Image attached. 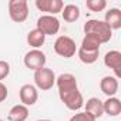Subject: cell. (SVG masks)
<instances>
[{"label":"cell","instance_id":"cell-1","mask_svg":"<svg viewBox=\"0 0 121 121\" xmlns=\"http://www.w3.org/2000/svg\"><path fill=\"white\" fill-rule=\"evenodd\" d=\"M84 34H93L95 36L100 43H108L112 37V30L104 23V20H97V19H91V20H87L84 23Z\"/></svg>","mask_w":121,"mask_h":121},{"label":"cell","instance_id":"cell-2","mask_svg":"<svg viewBox=\"0 0 121 121\" xmlns=\"http://www.w3.org/2000/svg\"><path fill=\"white\" fill-rule=\"evenodd\" d=\"M34 84L37 90L47 91L51 90L53 86H56V74L51 69L43 67L37 71H34Z\"/></svg>","mask_w":121,"mask_h":121},{"label":"cell","instance_id":"cell-3","mask_svg":"<svg viewBox=\"0 0 121 121\" xmlns=\"http://www.w3.org/2000/svg\"><path fill=\"white\" fill-rule=\"evenodd\" d=\"M54 51L60 57L70 58L77 53L76 41L69 36H58L56 39V41H54Z\"/></svg>","mask_w":121,"mask_h":121},{"label":"cell","instance_id":"cell-4","mask_svg":"<svg viewBox=\"0 0 121 121\" xmlns=\"http://www.w3.org/2000/svg\"><path fill=\"white\" fill-rule=\"evenodd\" d=\"M9 16L14 23H23L29 17V3L26 0H10Z\"/></svg>","mask_w":121,"mask_h":121},{"label":"cell","instance_id":"cell-5","mask_svg":"<svg viewBox=\"0 0 121 121\" xmlns=\"http://www.w3.org/2000/svg\"><path fill=\"white\" fill-rule=\"evenodd\" d=\"M23 63H24V66L29 70L37 71V70L46 67L47 57H46V54L40 48H33V50H30V51L26 53V56L23 58Z\"/></svg>","mask_w":121,"mask_h":121},{"label":"cell","instance_id":"cell-6","mask_svg":"<svg viewBox=\"0 0 121 121\" xmlns=\"http://www.w3.org/2000/svg\"><path fill=\"white\" fill-rule=\"evenodd\" d=\"M58 97L61 100V103L71 111H77L84 105V98H83V94L80 93L78 88L58 93Z\"/></svg>","mask_w":121,"mask_h":121},{"label":"cell","instance_id":"cell-7","mask_svg":"<svg viewBox=\"0 0 121 121\" xmlns=\"http://www.w3.org/2000/svg\"><path fill=\"white\" fill-rule=\"evenodd\" d=\"M37 30H40L44 36H54L60 30V20L56 16L43 14L37 19Z\"/></svg>","mask_w":121,"mask_h":121},{"label":"cell","instance_id":"cell-8","mask_svg":"<svg viewBox=\"0 0 121 121\" xmlns=\"http://www.w3.org/2000/svg\"><path fill=\"white\" fill-rule=\"evenodd\" d=\"M19 97H20V101H22L23 105L31 107L39 100V91H37L36 86H33V84H23L20 87Z\"/></svg>","mask_w":121,"mask_h":121},{"label":"cell","instance_id":"cell-9","mask_svg":"<svg viewBox=\"0 0 121 121\" xmlns=\"http://www.w3.org/2000/svg\"><path fill=\"white\" fill-rule=\"evenodd\" d=\"M36 7L48 16H56L61 13L64 3L63 0H36Z\"/></svg>","mask_w":121,"mask_h":121},{"label":"cell","instance_id":"cell-10","mask_svg":"<svg viewBox=\"0 0 121 121\" xmlns=\"http://www.w3.org/2000/svg\"><path fill=\"white\" fill-rule=\"evenodd\" d=\"M104 66L114 71V77H121V53L118 50H110L104 56Z\"/></svg>","mask_w":121,"mask_h":121},{"label":"cell","instance_id":"cell-11","mask_svg":"<svg viewBox=\"0 0 121 121\" xmlns=\"http://www.w3.org/2000/svg\"><path fill=\"white\" fill-rule=\"evenodd\" d=\"M56 86H57V88H58V93L70 91V90L78 88L77 78H76V76H73L71 73H61L58 77H56Z\"/></svg>","mask_w":121,"mask_h":121},{"label":"cell","instance_id":"cell-12","mask_svg":"<svg viewBox=\"0 0 121 121\" xmlns=\"http://www.w3.org/2000/svg\"><path fill=\"white\" fill-rule=\"evenodd\" d=\"M100 90L107 97H115L118 93V78L114 76H104L100 81Z\"/></svg>","mask_w":121,"mask_h":121},{"label":"cell","instance_id":"cell-13","mask_svg":"<svg viewBox=\"0 0 121 121\" xmlns=\"http://www.w3.org/2000/svg\"><path fill=\"white\" fill-rule=\"evenodd\" d=\"M84 107H86V112L91 114L95 120L104 115L103 101H101L100 98H97V97H91V98H88V100L84 103Z\"/></svg>","mask_w":121,"mask_h":121},{"label":"cell","instance_id":"cell-14","mask_svg":"<svg viewBox=\"0 0 121 121\" xmlns=\"http://www.w3.org/2000/svg\"><path fill=\"white\" fill-rule=\"evenodd\" d=\"M104 23H105L111 30H118V29H121V10L117 9V7H112V9H110L108 12H105Z\"/></svg>","mask_w":121,"mask_h":121},{"label":"cell","instance_id":"cell-15","mask_svg":"<svg viewBox=\"0 0 121 121\" xmlns=\"http://www.w3.org/2000/svg\"><path fill=\"white\" fill-rule=\"evenodd\" d=\"M103 108L104 114L110 117H117L121 112V101L117 97H107V100L103 101Z\"/></svg>","mask_w":121,"mask_h":121},{"label":"cell","instance_id":"cell-16","mask_svg":"<svg viewBox=\"0 0 121 121\" xmlns=\"http://www.w3.org/2000/svg\"><path fill=\"white\" fill-rule=\"evenodd\" d=\"M27 118H29V107H26L23 104L13 105L7 114L9 121H26Z\"/></svg>","mask_w":121,"mask_h":121},{"label":"cell","instance_id":"cell-17","mask_svg":"<svg viewBox=\"0 0 121 121\" xmlns=\"http://www.w3.org/2000/svg\"><path fill=\"white\" fill-rule=\"evenodd\" d=\"M27 43H29V46L30 47H33V48H40L43 44H44V41H46V36L40 31V30H37V29H33V30H30L29 33H27Z\"/></svg>","mask_w":121,"mask_h":121},{"label":"cell","instance_id":"cell-18","mask_svg":"<svg viewBox=\"0 0 121 121\" xmlns=\"http://www.w3.org/2000/svg\"><path fill=\"white\" fill-rule=\"evenodd\" d=\"M61 14H63L64 22L74 23V22H77L80 19V9L76 4H66L63 7V10H61Z\"/></svg>","mask_w":121,"mask_h":121},{"label":"cell","instance_id":"cell-19","mask_svg":"<svg viewBox=\"0 0 121 121\" xmlns=\"http://www.w3.org/2000/svg\"><path fill=\"white\" fill-rule=\"evenodd\" d=\"M100 46H101V43H100V40L95 36H93V34H84L80 47L84 48V50H90V51H100Z\"/></svg>","mask_w":121,"mask_h":121},{"label":"cell","instance_id":"cell-20","mask_svg":"<svg viewBox=\"0 0 121 121\" xmlns=\"http://www.w3.org/2000/svg\"><path fill=\"white\" fill-rule=\"evenodd\" d=\"M98 54H100V51H90V50H84L81 47L77 50V56L80 58V61L84 64H94L98 60Z\"/></svg>","mask_w":121,"mask_h":121},{"label":"cell","instance_id":"cell-21","mask_svg":"<svg viewBox=\"0 0 121 121\" xmlns=\"http://www.w3.org/2000/svg\"><path fill=\"white\" fill-rule=\"evenodd\" d=\"M86 7L91 12H103L107 7V2L105 0H87Z\"/></svg>","mask_w":121,"mask_h":121},{"label":"cell","instance_id":"cell-22","mask_svg":"<svg viewBox=\"0 0 121 121\" xmlns=\"http://www.w3.org/2000/svg\"><path fill=\"white\" fill-rule=\"evenodd\" d=\"M69 121H95V118H94L91 114H88V112H86V111H81V112L74 114Z\"/></svg>","mask_w":121,"mask_h":121},{"label":"cell","instance_id":"cell-23","mask_svg":"<svg viewBox=\"0 0 121 121\" xmlns=\"http://www.w3.org/2000/svg\"><path fill=\"white\" fill-rule=\"evenodd\" d=\"M10 74V64L4 60H0V81L4 80Z\"/></svg>","mask_w":121,"mask_h":121},{"label":"cell","instance_id":"cell-24","mask_svg":"<svg viewBox=\"0 0 121 121\" xmlns=\"http://www.w3.org/2000/svg\"><path fill=\"white\" fill-rule=\"evenodd\" d=\"M7 94H9V91H7V87L0 81V103H3V101H6V98H7Z\"/></svg>","mask_w":121,"mask_h":121},{"label":"cell","instance_id":"cell-25","mask_svg":"<svg viewBox=\"0 0 121 121\" xmlns=\"http://www.w3.org/2000/svg\"><path fill=\"white\" fill-rule=\"evenodd\" d=\"M36 121H53V120H46L44 118V120H36Z\"/></svg>","mask_w":121,"mask_h":121},{"label":"cell","instance_id":"cell-26","mask_svg":"<svg viewBox=\"0 0 121 121\" xmlns=\"http://www.w3.org/2000/svg\"><path fill=\"white\" fill-rule=\"evenodd\" d=\"M0 121H4V120H2V118H0Z\"/></svg>","mask_w":121,"mask_h":121}]
</instances>
